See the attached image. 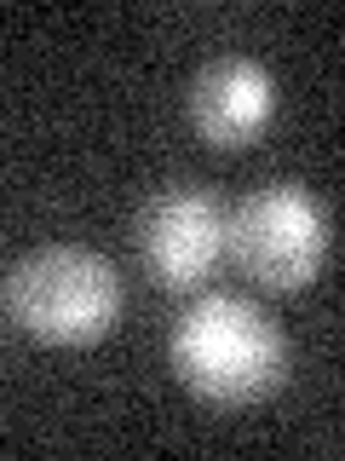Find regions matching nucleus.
<instances>
[{"instance_id":"1","label":"nucleus","mask_w":345,"mask_h":461,"mask_svg":"<svg viewBox=\"0 0 345 461\" xmlns=\"http://www.w3.org/2000/svg\"><path fill=\"white\" fill-rule=\"evenodd\" d=\"M179 381L208 403H259L288 381V335L248 294H201L167 335Z\"/></svg>"},{"instance_id":"2","label":"nucleus","mask_w":345,"mask_h":461,"mask_svg":"<svg viewBox=\"0 0 345 461\" xmlns=\"http://www.w3.org/2000/svg\"><path fill=\"white\" fill-rule=\"evenodd\" d=\"M121 271L86 242H40L6 271L12 323L52 346H86L121 317Z\"/></svg>"},{"instance_id":"3","label":"nucleus","mask_w":345,"mask_h":461,"mask_svg":"<svg viewBox=\"0 0 345 461\" xmlns=\"http://www.w3.org/2000/svg\"><path fill=\"white\" fill-rule=\"evenodd\" d=\"M328 249H334V220L311 185H253L225 213V254L242 266V277L265 288H305L328 266Z\"/></svg>"},{"instance_id":"4","label":"nucleus","mask_w":345,"mask_h":461,"mask_svg":"<svg viewBox=\"0 0 345 461\" xmlns=\"http://www.w3.org/2000/svg\"><path fill=\"white\" fill-rule=\"evenodd\" d=\"M225 202L208 185H162L138 202L133 249L144 277L167 294H190L225 259Z\"/></svg>"},{"instance_id":"5","label":"nucleus","mask_w":345,"mask_h":461,"mask_svg":"<svg viewBox=\"0 0 345 461\" xmlns=\"http://www.w3.org/2000/svg\"><path fill=\"white\" fill-rule=\"evenodd\" d=\"M184 104H190V127L213 150H242L265 133L270 110H277V76L253 52H219L196 69Z\"/></svg>"}]
</instances>
